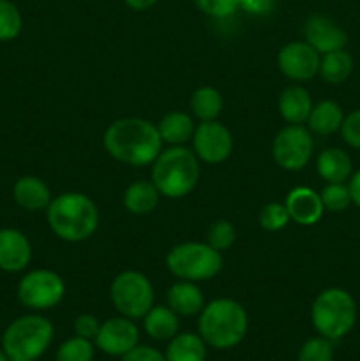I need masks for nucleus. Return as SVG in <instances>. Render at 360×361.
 Here are the masks:
<instances>
[{
    "label": "nucleus",
    "instance_id": "nucleus-29",
    "mask_svg": "<svg viewBox=\"0 0 360 361\" xmlns=\"http://www.w3.org/2000/svg\"><path fill=\"white\" fill-rule=\"evenodd\" d=\"M23 30V16L11 0H0V42L14 41Z\"/></svg>",
    "mask_w": 360,
    "mask_h": 361
},
{
    "label": "nucleus",
    "instance_id": "nucleus-30",
    "mask_svg": "<svg viewBox=\"0 0 360 361\" xmlns=\"http://www.w3.org/2000/svg\"><path fill=\"white\" fill-rule=\"evenodd\" d=\"M320 197L328 212H344L352 204V194L346 183H327L321 189Z\"/></svg>",
    "mask_w": 360,
    "mask_h": 361
},
{
    "label": "nucleus",
    "instance_id": "nucleus-20",
    "mask_svg": "<svg viewBox=\"0 0 360 361\" xmlns=\"http://www.w3.org/2000/svg\"><path fill=\"white\" fill-rule=\"evenodd\" d=\"M316 171L327 183H346L352 178V157L342 148H327L318 155Z\"/></svg>",
    "mask_w": 360,
    "mask_h": 361
},
{
    "label": "nucleus",
    "instance_id": "nucleus-27",
    "mask_svg": "<svg viewBox=\"0 0 360 361\" xmlns=\"http://www.w3.org/2000/svg\"><path fill=\"white\" fill-rule=\"evenodd\" d=\"M189 106L193 116H196L200 122H210V120L219 118L224 101H222V95L217 88L200 87L191 95Z\"/></svg>",
    "mask_w": 360,
    "mask_h": 361
},
{
    "label": "nucleus",
    "instance_id": "nucleus-19",
    "mask_svg": "<svg viewBox=\"0 0 360 361\" xmlns=\"http://www.w3.org/2000/svg\"><path fill=\"white\" fill-rule=\"evenodd\" d=\"M279 115L282 120L288 123H295V126H302L307 122L313 109V99L307 88L302 85H292V87L284 88L279 95L277 101Z\"/></svg>",
    "mask_w": 360,
    "mask_h": 361
},
{
    "label": "nucleus",
    "instance_id": "nucleus-35",
    "mask_svg": "<svg viewBox=\"0 0 360 361\" xmlns=\"http://www.w3.org/2000/svg\"><path fill=\"white\" fill-rule=\"evenodd\" d=\"M341 136L348 147L360 150V109H355L344 116L341 126Z\"/></svg>",
    "mask_w": 360,
    "mask_h": 361
},
{
    "label": "nucleus",
    "instance_id": "nucleus-1",
    "mask_svg": "<svg viewBox=\"0 0 360 361\" xmlns=\"http://www.w3.org/2000/svg\"><path fill=\"white\" fill-rule=\"evenodd\" d=\"M157 126L140 116H126L109 123L102 147L109 157L133 168L150 166L162 150Z\"/></svg>",
    "mask_w": 360,
    "mask_h": 361
},
{
    "label": "nucleus",
    "instance_id": "nucleus-17",
    "mask_svg": "<svg viewBox=\"0 0 360 361\" xmlns=\"http://www.w3.org/2000/svg\"><path fill=\"white\" fill-rule=\"evenodd\" d=\"M13 200L25 212H42L49 207L53 194L44 180L34 175H25L14 182Z\"/></svg>",
    "mask_w": 360,
    "mask_h": 361
},
{
    "label": "nucleus",
    "instance_id": "nucleus-8",
    "mask_svg": "<svg viewBox=\"0 0 360 361\" xmlns=\"http://www.w3.org/2000/svg\"><path fill=\"white\" fill-rule=\"evenodd\" d=\"M109 300L120 316L134 321L143 319L145 314L154 307V286L141 271H120L109 286Z\"/></svg>",
    "mask_w": 360,
    "mask_h": 361
},
{
    "label": "nucleus",
    "instance_id": "nucleus-40",
    "mask_svg": "<svg viewBox=\"0 0 360 361\" xmlns=\"http://www.w3.org/2000/svg\"><path fill=\"white\" fill-rule=\"evenodd\" d=\"M124 2L133 11H147L150 7H154L159 0H124Z\"/></svg>",
    "mask_w": 360,
    "mask_h": 361
},
{
    "label": "nucleus",
    "instance_id": "nucleus-24",
    "mask_svg": "<svg viewBox=\"0 0 360 361\" xmlns=\"http://www.w3.org/2000/svg\"><path fill=\"white\" fill-rule=\"evenodd\" d=\"M344 120L342 108L335 101H320L318 104H313L311 115L307 118L311 133L318 136H330L337 133Z\"/></svg>",
    "mask_w": 360,
    "mask_h": 361
},
{
    "label": "nucleus",
    "instance_id": "nucleus-4",
    "mask_svg": "<svg viewBox=\"0 0 360 361\" xmlns=\"http://www.w3.org/2000/svg\"><path fill=\"white\" fill-rule=\"evenodd\" d=\"M150 180L168 200L189 196L200 180V159L184 145L166 148L152 162Z\"/></svg>",
    "mask_w": 360,
    "mask_h": 361
},
{
    "label": "nucleus",
    "instance_id": "nucleus-14",
    "mask_svg": "<svg viewBox=\"0 0 360 361\" xmlns=\"http://www.w3.org/2000/svg\"><path fill=\"white\" fill-rule=\"evenodd\" d=\"M304 35L307 44L313 46L320 55L344 49L348 44V34L332 18L323 14H313L307 18Z\"/></svg>",
    "mask_w": 360,
    "mask_h": 361
},
{
    "label": "nucleus",
    "instance_id": "nucleus-25",
    "mask_svg": "<svg viewBox=\"0 0 360 361\" xmlns=\"http://www.w3.org/2000/svg\"><path fill=\"white\" fill-rule=\"evenodd\" d=\"M166 361H205L207 344L200 334H176L166 348Z\"/></svg>",
    "mask_w": 360,
    "mask_h": 361
},
{
    "label": "nucleus",
    "instance_id": "nucleus-37",
    "mask_svg": "<svg viewBox=\"0 0 360 361\" xmlns=\"http://www.w3.org/2000/svg\"><path fill=\"white\" fill-rule=\"evenodd\" d=\"M120 361H166V356L150 345H136L127 355H124Z\"/></svg>",
    "mask_w": 360,
    "mask_h": 361
},
{
    "label": "nucleus",
    "instance_id": "nucleus-9",
    "mask_svg": "<svg viewBox=\"0 0 360 361\" xmlns=\"http://www.w3.org/2000/svg\"><path fill=\"white\" fill-rule=\"evenodd\" d=\"M66 282L56 271L48 268L30 270L20 279L16 296L20 303L34 312L55 309L66 296Z\"/></svg>",
    "mask_w": 360,
    "mask_h": 361
},
{
    "label": "nucleus",
    "instance_id": "nucleus-6",
    "mask_svg": "<svg viewBox=\"0 0 360 361\" xmlns=\"http://www.w3.org/2000/svg\"><path fill=\"white\" fill-rule=\"evenodd\" d=\"M311 323L318 335L337 342L353 330L356 323L355 298L346 289L328 288L314 298Z\"/></svg>",
    "mask_w": 360,
    "mask_h": 361
},
{
    "label": "nucleus",
    "instance_id": "nucleus-13",
    "mask_svg": "<svg viewBox=\"0 0 360 361\" xmlns=\"http://www.w3.org/2000/svg\"><path fill=\"white\" fill-rule=\"evenodd\" d=\"M138 342H140V330H138L134 319L119 316L101 323L94 344L104 355L122 358L131 349L136 348Z\"/></svg>",
    "mask_w": 360,
    "mask_h": 361
},
{
    "label": "nucleus",
    "instance_id": "nucleus-36",
    "mask_svg": "<svg viewBox=\"0 0 360 361\" xmlns=\"http://www.w3.org/2000/svg\"><path fill=\"white\" fill-rule=\"evenodd\" d=\"M73 328H74V335L88 338V341L94 342L99 334V328H101V321H99L95 316H92V314H81V316H78L76 319H74Z\"/></svg>",
    "mask_w": 360,
    "mask_h": 361
},
{
    "label": "nucleus",
    "instance_id": "nucleus-28",
    "mask_svg": "<svg viewBox=\"0 0 360 361\" xmlns=\"http://www.w3.org/2000/svg\"><path fill=\"white\" fill-rule=\"evenodd\" d=\"M94 342L74 335V337L67 338L59 345L55 353V361H94Z\"/></svg>",
    "mask_w": 360,
    "mask_h": 361
},
{
    "label": "nucleus",
    "instance_id": "nucleus-11",
    "mask_svg": "<svg viewBox=\"0 0 360 361\" xmlns=\"http://www.w3.org/2000/svg\"><path fill=\"white\" fill-rule=\"evenodd\" d=\"M193 152L200 161L215 166L228 161L233 152V136L219 120L200 122L193 134Z\"/></svg>",
    "mask_w": 360,
    "mask_h": 361
},
{
    "label": "nucleus",
    "instance_id": "nucleus-22",
    "mask_svg": "<svg viewBox=\"0 0 360 361\" xmlns=\"http://www.w3.org/2000/svg\"><path fill=\"white\" fill-rule=\"evenodd\" d=\"M161 192L152 180H138L124 192V208L133 215H147L157 208Z\"/></svg>",
    "mask_w": 360,
    "mask_h": 361
},
{
    "label": "nucleus",
    "instance_id": "nucleus-23",
    "mask_svg": "<svg viewBox=\"0 0 360 361\" xmlns=\"http://www.w3.org/2000/svg\"><path fill=\"white\" fill-rule=\"evenodd\" d=\"M143 328L154 341H172L180 330V316L168 305H154L143 316Z\"/></svg>",
    "mask_w": 360,
    "mask_h": 361
},
{
    "label": "nucleus",
    "instance_id": "nucleus-42",
    "mask_svg": "<svg viewBox=\"0 0 360 361\" xmlns=\"http://www.w3.org/2000/svg\"><path fill=\"white\" fill-rule=\"evenodd\" d=\"M0 331H2V326H0Z\"/></svg>",
    "mask_w": 360,
    "mask_h": 361
},
{
    "label": "nucleus",
    "instance_id": "nucleus-3",
    "mask_svg": "<svg viewBox=\"0 0 360 361\" xmlns=\"http://www.w3.org/2000/svg\"><path fill=\"white\" fill-rule=\"evenodd\" d=\"M249 316L233 298H215L205 303L198 319V331L208 348L233 349L246 338Z\"/></svg>",
    "mask_w": 360,
    "mask_h": 361
},
{
    "label": "nucleus",
    "instance_id": "nucleus-10",
    "mask_svg": "<svg viewBox=\"0 0 360 361\" xmlns=\"http://www.w3.org/2000/svg\"><path fill=\"white\" fill-rule=\"evenodd\" d=\"M314 152V140L304 126L288 123L272 141V157L284 171H302L309 164Z\"/></svg>",
    "mask_w": 360,
    "mask_h": 361
},
{
    "label": "nucleus",
    "instance_id": "nucleus-26",
    "mask_svg": "<svg viewBox=\"0 0 360 361\" xmlns=\"http://www.w3.org/2000/svg\"><path fill=\"white\" fill-rule=\"evenodd\" d=\"M353 73V56L346 49H335V51L325 53L320 62V74L323 81L328 85H341L352 76Z\"/></svg>",
    "mask_w": 360,
    "mask_h": 361
},
{
    "label": "nucleus",
    "instance_id": "nucleus-39",
    "mask_svg": "<svg viewBox=\"0 0 360 361\" xmlns=\"http://www.w3.org/2000/svg\"><path fill=\"white\" fill-rule=\"evenodd\" d=\"M349 194H352V203L356 204V208H360V169L356 173H353L352 178L348 183Z\"/></svg>",
    "mask_w": 360,
    "mask_h": 361
},
{
    "label": "nucleus",
    "instance_id": "nucleus-32",
    "mask_svg": "<svg viewBox=\"0 0 360 361\" xmlns=\"http://www.w3.org/2000/svg\"><path fill=\"white\" fill-rule=\"evenodd\" d=\"M299 361H334L332 341L321 335L306 341L299 351Z\"/></svg>",
    "mask_w": 360,
    "mask_h": 361
},
{
    "label": "nucleus",
    "instance_id": "nucleus-21",
    "mask_svg": "<svg viewBox=\"0 0 360 361\" xmlns=\"http://www.w3.org/2000/svg\"><path fill=\"white\" fill-rule=\"evenodd\" d=\"M194 129H196V126H194V118L189 115V113H184V111L166 113L157 123V130L162 143L169 145V147L186 145L187 141L193 140Z\"/></svg>",
    "mask_w": 360,
    "mask_h": 361
},
{
    "label": "nucleus",
    "instance_id": "nucleus-5",
    "mask_svg": "<svg viewBox=\"0 0 360 361\" xmlns=\"http://www.w3.org/2000/svg\"><path fill=\"white\" fill-rule=\"evenodd\" d=\"M55 328L41 314L16 317L2 334V349L9 361H37L52 345Z\"/></svg>",
    "mask_w": 360,
    "mask_h": 361
},
{
    "label": "nucleus",
    "instance_id": "nucleus-33",
    "mask_svg": "<svg viewBox=\"0 0 360 361\" xmlns=\"http://www.w3.org/2000/svg\"><path fill=\"white\" fill-rule=\"evenodd\" d=\"M289 214L284 203H267L260 212V226L265 231H281L289 224Z\"/></svg>",
    "mask_w": 360,
    "mask_h": 361
},
{
    "label": "nucleus",
    "instance_id": "nucleus-38",
    "mask_svg": "<svg viewBox=\"0 0 360 361\" xmlns=\"http://www.w3.org/2000/svg\"><path fill=\"white\" fill-rule=\"evenodd\" d=\"M277 0H239L240 9L246 13L253 14V16H265V14L272 13Z\"/></svg>",
    "mask_w": 360,
    "mask_h": 361
},
{
    "label": "nucleus",
    "instance_id": "nucleus-16",
    "mask_svg": "<svg viewBox=\"0 0 360 361\" xmlns=\"http://www.w3.org/2000/svg\"><path fill=\"white\" fill-rule=\"evenodd\" d=\"M289 219L299 226H314L321 221L325 207L321 203L320 192L311 187H295L288 192L284 201Z\"/></svg>",
    "mask_w": 360,
    "mask_h": 361
},
{
    "label": "nucleus",
    "instance_id": "nucleus-18",
    "mask_svg": "<svg viewBox=\"0 0 360 361\" xmlns=\"http://www.w3.org/2000/svg\"><path fill=\"white\" fill-rule=\"evenodd\" d=\"M168 307L180 317L200 316L205 307V296L196 282L176 281L166 293Z\"/></svg>",
    "mask_w": 360,
    "mask_h": 361
},
{
    "label": "nucleus",
    "instance_id": "nucleus-2",
    "mask_svg": "<svg viewBox=\"0 0 360 361\" xmlns=\"http://www.w3.org/2000/svg\"><path fill=\"white\" fill-rule=\"evenodd\" d=\"M46 221L60 240L80 243L97 231L99 208L87 194L62 192L53 197L46 208Z\"/></svg>",
    "mask_w": 360,
    "mask_h": 361
},
{
    "label": "nucleus",
    "instance_id": "nucleus-7",
    "mask_svg": "<svg viewBox=\"0 0 360 361\" xmlns=\"http://www.w3.org/2000/svg\"><path fill=\"white\" fill-rule=\"evenodd\" d=\"M224 267L222 252L207 242H184L166 254V268L179 281L205 282L221 274Z\"/></svg>",
    "mask_w": 360,
    "mask_h": 361
},
{
    "label": "nucleus",
    "instance_id": "nucleus-31",
    "mask_svg": "<svg viewBox=\"0 0 360 361\" xmlns=\"http://www.w3.org/2000/svg\"><path fill=\"white\" fill-rule=\"evenodd\" d=\"M235 242H236V229L235 226H233L229 221H226V219L215 221L214 224L208 228L207 243L210 247H214L215 250H219V252L228 250Z\"/></svg>",
    "mask_w": 360,
    "mask_h": 361
},
{
    "label": "nucleus",
    "instance_id": "nucleus-12",
    "mask_svg": "<svg viewBox=\"0 0 360 361\" xmlns=\"http://www.w3.org/2000/svg\"><path fill=\"white\" fill-rule=\"evenodd\" d=\"M321 55L306 41H293L277 53V67L288 80L309 81L320 71Z\"/></svg>",
    "mask_w": 360,
    "mask_h": 361
},
{
    "label": "nucleus",
    "instance_id": "nucleus-41",
    "mask_svg": "<svg viewBox=\"0 0 360 361\" xmlns=\"http://www.w3.org/2000/svg\"><path fill=\"white\" fill-rule=\"evenodd\" d=\"M0 361H9V358H7V355L4 353L2 348H0Z\"/></svg>",
    "mask_w": 360,
    "mask_h": 361
},
{
    "label": "nucleus",
    "instance_id": "nucleus-34",
    "mask_svg": "<svg viewBox=\"0 0 360 361\" xmlns=\"http://www.w3.org/2000/svg\"><path fill=\"white\" fill-rule=\"evenodd\" d=\"M198 9L212 18H229L240 9L239 0H194Z\"/></svg>",
    "mask_w": 360,
    "mask_h": 361
},
{
    "label": "nucleus",
    "instance_id": "nucleus-15",
    "mask_svg": "<svg viewBox=\"0 0 360 361\" xmlns=\"http://www.w3.org/2000/svg\"><path fill=\"white\" fill-rule=\"evenodd\" d=\"M32 261V243L23 231L16 228L0 229V270L20 274Z\"/></svg>",
    "mask_w": 360,
    "mask_h": 361
}]
</instances>
